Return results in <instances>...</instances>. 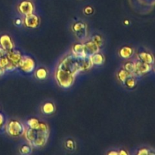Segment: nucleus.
I'll use <instances>...</instances> for the list:
<instances>
[{
  "mask_svg": "<svg viewBox=\"0 0 155 155\" xmlns=\"http://www.w3.org/2000/svg\"><path fill=\"white\" fill-rule=\"evenodd\" d=\"M92 66L89 56L68 54L58 65L55 80L60 87L69 89L74 84L76 77L80 73L89 71Z\"/></svg>",
  "mask_w": 155,
  "mask_h": 155,
  "instance_id": "f257e3e1",
  "label": "nucleus"
},
{
  "mask_svg": "<svg viewBox=\"0 0 155 155\" xmlns=\"http://www.w3.org/2000/svg\"><path fill=\"white\" fill-rule=\"evenodd\" d=\"M24 136L26 140L32 147L40 148L45 146L49 136V128L46 123L40 121L39 128L33 130L25 128Z\"/></svg>",
  "mask_w": 155,
  "mask_h": 155,
  "instance_id": "f03ea898",
  "label": "nucleus"
},
{
  "mask_svg": "<svg viewBox=\"0 0 155 155\" xmlns=\"http://www.w3.org/2000/svg\"><path fill=\"white\" fill-rule=\"evenodd\" d=\"M5 131L10 137L18 138L24 135L25 127L21 121L11 120L5 125Z\"/></svg>",
  "mask_w": 155,
  "mask_h": 155,
  "instance_id": "7ed1b4c3",
  "label": "nucleus"
},
{
  "mask_svg": "<svg viewBox=\"0 0 155 155\" xmlns=\"http://www.w3.org/2000/svg\"><path fill=\"white\" fill-rule=\"evenodd\" d=\"M17 69L25 74H32L36 69V61L30 56L23 55L22 58L18 63Z\"/></svg>",
  "mask_w": 155,
  "mask_h": 155,
  "instance_id": "20e7f679",
  "label": "nucleus"
},
{
  "mask_svg": "<svg viewBox=\"0 0 155 155\" xmlns=\"http://www.w3.org/2000/svg\"><path fill=\"white\" fill-rule=\"evenodd\" d=\"M72 30L75 36L80 40H86L88 36L87 24L82 21L74 23L72 25Z\"/></svg>",
  "mask_w": 155,
  "mask_h": 155,
  "instance_id": "39448f33",
  "label": "nucleus"
},
{
  "mask_svg": "<svg viewBox=\"0 0 155 155\" xmlns=\"http://www.w3.org/2000/svg\"><path fill=\"white\" fill-rule=\"evenodd\" d=\"M23 24L27 28L36 29L40 25V18L36 14H30L24 16Z\"/></svg>",
  "mask_w": 155,
  "mask_h": 155,
  "instance_id": "423d86ee",
  "label": "nucleus"
},
{
  "mask_svg": "<svg viewBox=\"0 0 155 155\" xmlns=\"http://www.w3.org/2000/svg\"><path fill=\"white\" fill-rule=\"evenodd\" d=\"M135 65H136V73L134 76L136 77H142V75H145L152 71L153 64H149L139 60L135 61Z\"/></svg>",
  "mask_w": 155,
  "mask_h": 155,
  "instance_id": "0eeeda50",
  "label": "nucleus"
},
{
  "mask_svg": "<svg viewBox=\"0 0 155 155\" xmlns=\"http://www.w3.org/2000/svg\"><path fill=\"white\" fill-rule=\"evenodd\" d=\"M18 10L21 15H30V14L33 13L34 12V5L33 2L30 0H24L21 2L18 6Z\"/></svg>",
  "mask_w": 155,
  "mask_h": 155,
  "instance_id": "6e6552de",
  "label": "nucleus"
},
{
  "mask_svg": "<svg viewBox=\"0 0 155 155\" xmlns=\"http://www.w3.org/2000/svg\"><path fill=\"white\" fill-rule=\"evenodd\" d=\"M83 48H84V53L86 56H90L95 53L99 52L101 47L97 45L92 39L83 42Z\"/></svg>",
  "mask_w": 155,
  "mask_h": 155,
  "instance_id": "1a4fd4ad",
  "label": "nucleus"
},
{
  "mask_svg": "<svg viewBox=\"0 0 155 155\" xmlns=\"http://www.w3.org/2000/svg\"><path fill=\"white\" fill-rule=\"evenodd\" d=\"M0 46L6 51H11L15 48V42L12 40V37L7 34L2 35L0 36Z\"/></svg>",
  "mask_w": 155,
  "mask_h": 155,
  "instance_id": "9d476101",
  "label": "nucleus"
},
{
  "mask_svg": "<svg viewBox=\"0 0 155 155\" xmlns=\"http://www.w3.org/2000/svg\"><path fill=\"white\" fill-rule=\"evenodd\" d=\"M6 57L8 58L9 61H10L12 63L15 64L18 66V63L20 62V61L21 60L23 57V54L19 50L15 49V48L14 49L11 50V51H8L6 52Z\"/></svg>",
  "mask_w": 155,
  "mask_h": 155,
  "instance_id": "9b49d317",
  "label": "nucleus"
},
{
  "mask_svg": "<svg viewBox=\"0 0 155 155\" xmlns=\"http://www.w3.org/2000/svg\"><path fill=\"white\" fill-rule=\"evenodd\" d=\"M137 60L143 61L145 63L153 64H154V56L152 54L148 51H142L137 54Z\"/></svg>",
  "mask_w": 155,
  "mask_h": 155,
  "instance_id": "f8f14e48",
  "label": "nucleus"
},
{
  "mask_svg": "<svg viewBox=\"0 0 155 155\" xmlns=\"http://www.w3.org/2000/svg\"><path fill=\"white\" fill-rule=\"evenodd\" d=\"M89 58H90V61L93 66L94 65L95 66H101V65H103L104 63V61H105L104 56L101 52H97L92 54V55L89 56Z\"/></svg>",
  "mask_w": 155,
  "mask_h": 155,
  "instance_id": "ddd939ff",
  "label": "nucleus"
},
{
  "mask_svg": "<svg viewBox=\"0 0 155 155\" xmlns=\"http://www.w3.org/2000/svg\"><path fill=\"white\" fill-rule=\"evenodd\" d=\"M134 54V49L130 46H123L119 51V55L124 59H129Z\"/></svg>",
  "mask_w": 155,
  "mask_h": 155,
  "instance_id": "4468645a",
  "label": "nucleus"
},
{
  "mask_svg": "<svg viewBox=\"0 0 155 155\" xmlns=\"http://www.w3.org/2000/svg\"><path fill=\"white\" fill-rule=\"evenodd\" d=\"M42 113L44 114L49 115L52 114L55 111V105L53 102L51 101H48V102H45L43 105L42 106V108H41Z\"/></svg>",
  "mask_w": 155,
  "mask_h": 155,
  "instance_id": "2eb2a0df",
  "label": "nucleus"
},
{
  "mask_svg": "<svg viewBox=\"0 0 155 155\" xmlns=\"http://www.w3.org/2000/svg\"><path fill=\"white\" fill-rule=\"evenodd\" d=\"M34 75L37 80H44L47 79L48 76V70L45 68H39L34 71Z\"/></svg>",
  "mask_w": 155,
  "mask_h": 155,
  "instance_id": "dca6fc26",
  "label": "nucleus"
},
{
  "mask_svg": "<svg viewBox=\"0 0 155 155\" xmlns=\"http://www.w3.org/2000/svg\"><path fill=\"white\" fill-rule=\"evenodd\" d=\"M72 54L79 56H86L84 53V48H83V43L82 42H77L72 46L71 48Z\"/></svg>",
  "mask_w": 155,
  "mask_h": 155,
  "instance_id": "f3484780",
  "label": "nucleus"
},
{
  "mask_svg": "<svg viewBox=\"0 0 155 155\" xmlns=\"http://www.w3.org/2000/svg\"><path fill=\"white\" fill-rule=\"evenodd\" d=\"M124 85L127 88V89H134V88H136V86H137V77H135L134 75L132 74L130 77H129L126 80Z\"/></svg>",
  "mask_w": 155,
  "mask_h": 155,
  "instance_id": "a211bd4d",
  "label": "nucleus"
},
{
  "mask_svg": "<svg viewBox=\"0 0 155 155\" xmlns=\"http://www.w3.org/2000/svg\"><path fill=\"white\" fill-rule=\"evenodd\" d=\"M131 75L132 74H130V73H129L128 71H127L126 70H124V68H123V69H121L120 71H118L117 73L118 80L124 84V82L126 81V80H127V79L129 77H130Z\"/></svg>",
  "mask_w": 155,
  "mask_h": 155,
  "instance_id": "6ab92c4d",
  "label": "nucleus"
},
{
  "mask_svg": "<svg viewBox=\"0 0 155 155\" xmlns=\"http://www.w3.org/2000/svg\"><path fill=\"white\" fill-rule=\"evenodd\" d=\"M39 124H40V121H39L37 118L35 117L30 118V119L27 121V128L33 129V130H36V129L39 128Z\"/></svg>",
  "mask_w": 155,
  "mask_h": 155,
  "instance_id": "aec40b11",
  "label": "nucleus"
},
{
  "mask_svg": "<svg viewBox=\"0 0 155 155\" xmlns=\"http://www.w3.org/2000/svg\"><path fill=\"white\" fill-rule=\"evenodd\" d=\"M124 69L128 71L131 74L134 75L136 73V65H135V61H129L126 62L124 65Z\"/></svg>",
  "mask_w": 155,
  "mask_h": 155,
  "instance_id": "412c9836",
  "label": "nucleus"
},
{
  "mask_svg": "<svg viewBox=\"0 0 155 155\" xmlns=\"http://www.w3.org/2000/svg\"><path fill=\"white\" fill-rule=\"evenodd\" d=\"M32 148H33V147H32L30 144H25V145H23L22 146H21V148H20L19 149L20 154H24V155H28L31 154Z\"/></svg>",
  "mask_w": 155,
  "mask_h": 155,
  "instance_id": "4be33fe9",
  "label": "nucleus"
},
{
  "mask_svg": "<svg viewBox=\"0 0 155 155\" xmlns=\"http://www.w3.org/2000/svg\"><path fill=\"white\" fill-rule=\"evenodd\" d=\"M64 147L68 151H74L76 148V143L72 139H67L64 143Z\"/></svg>",
  "mask_w": 155,
  "mask_h": 155,
  "instance_id": "5701e85b",
  "label": "nucleus"
},
{
  "mask_svg": "<svg viewBox=\"0 0 155 155\" xmlns=\"http://www.w3.org/2000/svg\"><path fill=\"white\" fill-rule=\"evenodd\" d=\"M92 40L94 41V42H95L97 45H99L100 47L102 46L103 39H102V37L100 36V35H98V34L94 35V36L92 37Z\"/></svg>",
  "mask_w": 155,
  "mask_h": 155,
  "instance_id": "b1692460",
  "label": "nucleus"
},
{
  "mask_svg": "<svg viewBox=\"0 0 155 155\" xmlns=\"http://www.w3.org/2000/svg\"><path fill=\"white\" fill-rule=\"evenodd\" d=\"M10 63V61L8 59V58L6 57V55L3 56L0 58V67L2 68L3 70H5V68L7 67V65Z\"/></svg>",
  "mask_w": 155,
  "mask_h": 155,
  "instance_id": "393cba45",
  "label": "nucleus"
},
{
  "mask_svg": "<svg viewBox=\"0 0 155 155\" xmlns=\"http://www.w3.org/2000/svg\"><path fill=\"white\" fill-rule=\"evenodd\" d=\"M137 154H139V155H148V154L154 155V153L151 152L148 148H140V149L137 151Z\"/></svg>",
  "mask_w": 155,
  "mask_h": 155,
  "instance_id": "a878e982",
  "label": "nucleus"
},
{
  "mask_svg": "<svg viewBox=\"0 0 155 155\" xmlns=\"http://www.w3.org/2000/svg\"><path fill=\"white\" fill-rule=\"evenodd\" d=\"M83 12H84L85 15H92V14H93L94 9L93 8L91 7V6H86V7L83 9Z\"/></svg>",
  "mask_w": 155,
  "mask_h": 155,
  "instance_id": "bb28decb",
  "label": "nucleus"
},
{
  "mask_svg": "<svg viewBox=\"0 0 155 155\" xmlns=\"http://www.w3.org/2000/svg\"><path fill=\"white\" fill-rule=\"evenodd\" d=\"M5 124V117L1 113H0V129L4 126Z\"/></svg>",
  "mask_w": 155,
  "mask_h": 155,
  "instance_id": "cd10ccee",
  "label": "nucleus"
},
{
  "mask_svg": "<svg viewBox=\"0 0 155 155\" xmlns=\"http://www.w3.org/2000/svg\"><path fill=\"white\" fill-rule=\"evenodd\" d=\"M6 52H7V51H6L4 48H2L0 46V58H1L2 57H3V56L5 55Z\"/></svg>",
  "mask_w": 155,
  "mask_h": 155,
  "instance_id": "c85d7f7f",
  "label": "nucleus"
},
{
  "mask_svg": "<svg viewBox=\"0 0 155 155\" xmlns=\"http://www.w3.org/2000/svg\"><path fill=\"white\" fill-rule=\"evenodd\" d=\"M15 23L16 25L20 26L23 24V21L21 19V18H17V19L15 21Z\"/></svg>",
  "mask_w": 155,
  "mask_h": 155,
  "instance_id": "c756f323",
  "label": "nucleus"
},
{
  "mask_svg": "<svg viewBox=\"0 0 155 155\" xmlns=\"http://www.w3.org/2000/svg\"><path fill=\"white\" fill-rule=\"evenodd\" d=\"M118 154H119L120 155H128L129 154L128 152L124 149H121L120 151H118Z\"/></svg>",
  "mask_w": 155,
  "mask_h": 155,
  "instance_id": "7c9ffc66",
  "label": "nucleus"
},
{
  "mask_svg": "<svg viewBox=\"0 0 155 155\" xmlns=\"http://www.w3.org/2000/svg\"><path fill=\"white\" fill-rule=\"evenodd\" d=\"M107 154L109 155H118V151H110L107 153Z\"/></svg>",
  "mask_w": 155,
  "mask_h": 155,
  "instance_id": "2f4dec72",
  "label": "nucleus"
},
{
  "mask_svg": "<svg viewBox=\"0 0 155 155\" xmlns=\"http://www.w3.org/2000/svg\"><path fill=\"white\" fill-rule=\"evenodd\" d=\"M5 70H3L2 68L0 67V77H2V76H3L5 74Z\"/></svg>",
  "mask_w": 155,
  "mask_h": 155,
  "instance_id": "473e14b6",
  "label": "nucleus"
},
{
  "mask_svg": "<svg viewBox=\"0 0 155 155\" xmlns=\"http://www.w3.org/2000/svg\"><path fill=\"white\" fill-rule=\"evenodd\" d=\"M124 23H126V24H129V21L128 20H126V21H124Z\"/></svg>",
  "mask_w": 155,
  "mask_h": 155,
  "instance_id": "72a5a7b5",
  "label": "nucleus"
}]
</instances>
